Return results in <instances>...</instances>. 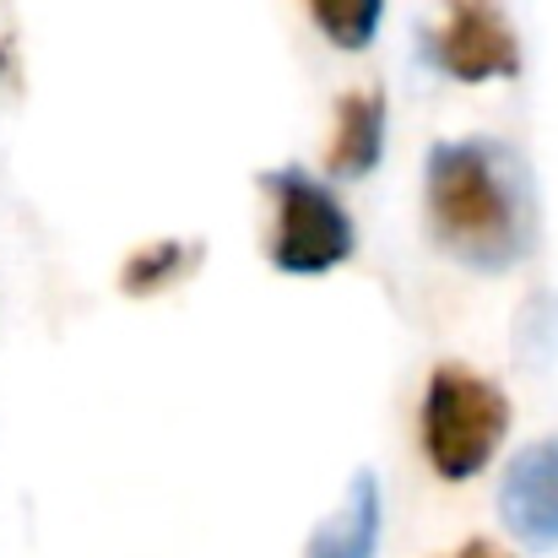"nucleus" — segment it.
<instances>
[{"mask_svg":"<svg viewBox=\"0 0 558 558\" xmlns=\"http://www.w3.org/2000/svg\"><path fill=\"white\" fill-rule=\"evenodd\" d=\"M423 211L434 244L483 277H505L532 255L537 201L526 163L488 136L439 142L423 163Z\"/></svg>","mask_w":558,"mask_h":558,"instance_id":"1","label":"nucleus"},{"mask_svg":"<svg viewBox=\"0 0 558 558\" xmlns=\"http://www.w3.org/2000/svg\"><path fill=\"white\" fill-rule=\"evenodd\" d=\"M450 558H510V554H505L499 543H488V537H472V543H461Z\"/></svg>","mask_w":558,"mask_h":558,"instance_id":"10","label":"nucleus"},{"mask_svg":"<svg viewBox=\"0 0 558 558\" xmlns=\"http://www.w3.org/2000/svg\"><path fill=\"white\" fill-rule=\"evenodd\" d=\"M260 190L277 206V228H271V244H266L277 271H288V277H326L342 260H353L359 228H353L348 206L337 201V190L326 180H315L299 163H282V169L260 174Z\"/></svg>","mask_w":558,"mask_h":558,"instance_id":"3","label":"nucleus"},{"mask_svg":"<svg viewBox=\"0 0 558 558\" xmlns=\"http://www.w3.org/2000/svg\"><path fill=\"white\" fill-rule=\"evenodd\" d=\"M385 158V93L353 87L337 98V125L326 142V174L331 180H364Z\"/></svg>","mask_w":558,"mask_h":558,"instance_id":"6","label":"nucleus"},{"mask_svg":"<svg viewBox=\"0 0 558 558\" xmlns=\"http://www.w3.org/2000/svg\"><path fill=\"white\" fill-rule=\"evenodd\" d=\"M510 417L515 412H510L505 385H494L488 374L466 369V364H439L423 385V417H417L428 466L445 483L477 477L499 456Z\"/></svg>","mask_w":558,"mask_h":558,"instance_id":"2","label":"nucleus"},{"mask_svg":"<svg viewBox=\"0 0 558 558\" xmlns=\"http://www.w3.org/2000/svg\"><path fill=\"white\" fill-rule=\"evenodd\" d=\"M379 521H385L379 477L374 472H353L342 505L310 532L304 558H379Z\"/></svg>","mask_w":558,"mask_h":558,"instance_id":"7","label":"nucleus"},{"mask_svg":"<svg viewBox=\"0 0 558 558\" xmlns=\"http://www.w3.org/2000/svg\"><path fill=\"white\" fill-rule=\"evenodd\" d=\"M434 60L445 76L477 87V82H510L521 76V38L499 0H445V22L434 33Z\"/></svg>","mask_w":558,"mask_h":558,"instance_id":"4","label":"nucleus"},{"mask_svg":"<svg viewBox=\"0 0 558 558\" xmlns=\"http://www.w3.org/2000/svg\"><path fill=\"white\" fill-rule=\"evenodd\" d=\"M201 239H153V244H142V250H131L125 255V266H120V293L125 299H158V293H169V288H180L190 271L201 266Z\"/></svg>","mask_w":558,"mask_h":558,"instance_id":"8","label":"nucleus"},{"mask_svg":"<svg viewBox=\"0 0 558 558\" xmlns=\"http://www.w3.org/2000/svg\"><path fill=\"white\" fill-rule=\"evenodd\" d=\"M310 16L331 49L359 54V49H369L385 22V0H310Z\"/></svg>","mask_w":558,"mask_h":558,"instance_id":"9","label":"nucleus"},{"mask_svg":"<svg viewBox=\"0 0 558 558\" xmlns=\"http://www.w3.org/2000/svg\"><path fill=\"white\" fill-rule=\"evenodd\" d=\"M0 76H5V49H0Z\"/></svg>","mask_w":558,"mask_h":558,"instance_id":"11","label":"nucleus"},{"mask_svg":"<svg viewBox=\"0 0 558 558\" xmlns=\"http://www.w3.org/2000/svg\"><path fill=\"white\" fill-rule=\"evenodd\" d=\"M499 521L526 548H558V434L526 445L499 483Z\"/></svg>","mask_w":558,"mask_h":558,"instance_id":"5","label":"nucleus"}]
</instances>
